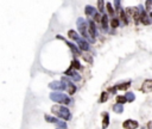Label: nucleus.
<instances>
[{
  "label": "nucleus",
  "mask_w": 152,
  "mask_h": 129,
  "mask_svg": "<svg viewBox=\"0 0 152 129\" xmlns=\"http://www.w3.org/2000/svg\"><path fill=\"white\" fill-rule=\"evenodd\" d=\"M50 99L56 102V103H61V104H70L71 103L70 98L67 95L62 93V92H58V91L52 92V93L50 95Z\"/></svg>",
  "instance_id": "2"
},
{
  "label": "nucleus",
  "mask_w": 152,
  "mask_h": 129,
  "mask_svg": "<svg viewBox=\"0 0 152 129\" xmlns=\"http://www.w3.org/2000/svg\"><path fill=\"white\" fill-rule=\"evenodd\" d=\"M117 102H118V104H124V103L127 102V99H126L125 96H118L117 97Z\"/></svg>",
  "instance_id": "24"
},
{
  "label": "nucleus",
  "mask_w": 152,
  "mask_h": 129,
  "mask_svg": "<svg viewBox=\"0 0 152 129\" xmlns=\"http://www.w3.org/2000/svg\"><path fill=\"white\" fill-rule=\"evenodd\" d=\"M77 44H79V48H80L81 50H84V51L89 50V44H88V42H86L84 40L80 38V40L77 41Z\"/></svg>",
  "instance_id": "13"
},
{
  "label": "nucleus",
  "mask_w": 152,
  "mask_h": 129,
  "mask_svg": "<svg viewBox=\"0 0 152 129\" xmlns=\"http://www.w3.org/2000/svg\"><path fill=\"white\" fill-rule=\"evenodd\" d=\"M86 14L87 16H95L96 12H95V9L91 6H86Z\"/></svg>",
  "instance_id": "19"
},
{
  "label": "nucleus",
  "mask_w": 152,
  "mask_h": 129,
  "mask_svg": "<svg viewBox=\"0 0 152 129\" xmlns=\"http://www.w3.org/2000/svg\"><path fill=\"white\" fill-rule=\"evenodd\" d=\"M106 6H107V11H108V13H109L110 16H113V14H114V10H113V7H112V4H110V3H107Z\"/></svg>",
  "instance_id": "26"
},
{
  "label": "nucleus",
  "mask_w": 152,
  "mask_h": 129,
  "mask_svg": "<svg viewBox=\"0 0 152 129\" xmlns=\"http://www.w3.org/2000/svg\"><path fill=\"white\" fill-rule=\"evenodd\" d=\"M88 31H89V37H91L93 41H95V33H96V29H95V25L91 21L88 22Z\"/></svg>",
  "instance_id": "12"
},
{
  "label": "nucleus",
  "mask_w": 152,
  "mask_h": 129,
  "mask_svg": "<svg viewBox=\"0 0 152 129\" xmlns=\"http://www.w3.org/2000/svg\"><path fill=\"white\" fill-rule=\"evenodd\" d=\"M103 5H105V3H103V1H98V7H99L100 12H102V11H103Z\"/></svg>",
  "instance_id": "28"
},
{
  "label": "nucleus",
  "mask_w": 152,
  "mask_h": 129,
  "mask_svg": "<svg viewBox=\"0 0 152 129\" xmlns=\"http://www.w3.org/2000/svg\"><path fill=\"white\" fill-rule=\"evenodd\" d=\"M109 124V116L107 113H103V121H102V129H106Z\"/></svg>",
  "instance_id": "16"
},
{
  "label": "nucleus",
  "mask_w": 152,
  "mask_h": 129,
  "mask_svg": "<svg viewBox=\"0 0 152 129\" xmlns=\"http://www.w3.org/2000/svg\"><path fill=\"white\" fill-rule=\"evenodd\" d=\"M140 22H141L143 24H145V25H147V24L151 23V21L148 19V17L146 16V12H145V11H143L141 14H140Z\"/></svg>",
  "instance_id": "14"
},
{
  "label": "nucleus",
  "mask_w": 152,
  "mask_h": 129,
  "mask_svg": "<svg viewBox=\"0 0 152 129\" xmlns=\"http://www.w3.org/2000/svg\"><path fill=\"white\" fill-rule=\"evenodd\" d=\"M51 111L52 114H55L60 120H65V121H69L71 118V114L69 111V109L65 108V106H62V105H53L51 108Z\"/></svg>",
  "instance_id": "1"
},
{
  "label": "nucleus",
  "mask_w": 152,
  "mask_h": 129,
  "mask_svg": "<svg viewBox=\"0 0 152 129\" xmlns=\"http://www.w3.org/2000/svg\"><path fill=\"white\" fill-rule=\"evenodd\" d=\"M44 118H45V121H46V122H49V123H52V124L57 125L60 129H67V124H65L62 120H60V118H56V117H52V116H49V115H45V116H44Z\"/></svg>",
  "instance_id": "5"
},
{
  "label": "nucleus",
  "mask_w": 152,
  "mask_h": 129,
  "mask_svg": "<svg viewBox=\"0 0 152 129\" xmlns=\"http://www.w3.org/2000/svg\"><path fill=\"white\" fill-rule=\"evenodd\" d=\"M110 25H112V28H118L119 26V19L118 18H113L112 22H110Z\"/></svg>",
  "instance_id": "25"
},
{
  "label": "nucleus",
  "mask_w": 152,
  "mask_h": 129,
  "mask_svg": "<svg viewBox=\"0 0 152 129\" xmlns=\"http://www.w3.org/2000/svg\"><path fill=\"white\" fill-rule=\"evenodd\" d=\"M77 26H79V30H80V32H81V35L83 36V37H87V38H89L91 42H94V41L89 37V35H88V32H87L88 25H87V23H86V21L83 19V18H79V19H77Z\"/></svg>",
  "instance_id": "3"
},
{
  "label": "nucleus",
  "mask_w": 152,
  "mask_h": 129,
  "mask_svg": "<svg viewBox=\"0 0 152 129\" xmlns=\"http://www.w3.org/2000/svg\"><path fill=\"white\" fill-rule=\"evenodd\" d=\"M62 81L64 83V84H67V88H68V92H69V95H74L75 92H76V87H75V85L68 79V78H62Z\"/></svg>",
  "instance_id": "10"
},
{
  "label": "nucleus",
  "mask_w": 152,
  "mask_h": 129,
  "mask_svg": "<svg viewBox=\"0 0 152 129\" xmlns=\"http://www.w3.org/2000/svg\"><path fill=\"white\" fill-rule=\"evenodd\" d=\"M141 92H144V93H150V92H152V79H148V80H145L141 85Z\"/></svg>",
  "instance_id": "8"
},
{
  "label": "nucleus",
  "mask_w": 152,
  "mask_h": 129,
  "mask_svg": "<svg viewBox=\"0 0 152 129\" xmlns=\"http://www.w3.org/2000/svg\"><path fill=\"white\" fill-rule=\"evenodd\" d=\"M70 67H71V68H75V69H80V68H81V63L79 62V60H76V59H75V60L71 61Z\"/></svg>",
  "instance_id": "20"
},
{
  "label": "nucleus",
  "mask_w": 152,
  "mask_h": 129,
  "mask_svg": "<svg viewBox=\"0 0 152 129\" xmlns=\"http://www.w3.org/2000/svg\"><path fill=\"white\" fill-rule=\"evenodd\" d=\"M94 18H95V22H96V23H101L102 17H100V14H99V13L95 14V16H94Z\"/></svg>",
  "instance_id": "27"
},
{
  "label": "nucleus",
  "mask_w": 152,
  "mask_h": 129,
  "mask_svg": "<svg viewBox=\"0 0 152 129\" xmlns=\"http://www.w3.org/2000/svg\"><path fill=\"white\" fill-rule=\"evenodd\" d=\"M148 128H150V129H152V122H150V123H148Z\"/></svg>",
  "instance_id": "30"
},
{
  "label": "nucleus",
  "mask_w": 152,
  "mask_h": 129,
  "mask_svg": "<svg viewBox=\"0 0 152 129\" xmlns=\"http://www.w3.org/2000/svg\"><path fill=\"white\" fill-rule=\"evenodd\" d=\"M122 127L125 129H137L139 127V123L137 121H133V120H126L122 123Z\"/></svg>",
  "instance_id": "7"
},
{
  "label": "nucleus",
  "mask_w": 152,
  "mask_h": 129,
  "mask_svg": "<svg viewBox=\"0 0 152 129\" xmlns=\"http://www.w3.org/2000/svg\"><path fill=\"white\" fill-rule=\"evenodd\" d=\"M65 74L69 76V77H70L72 80H75V81H80V80H81V76L77 72H75L74 68H71V67H70L68 71H65Z\"/></svg>",
  "instance_id": "9"
},
{
  "label": "nucleus",
  "mask_w": 152,
  "mask_h": 129,
  "mask_svg": "<svg viewBox=\"0 0 152 129\" xmlns=\"http://www.w3.org/2000/svg\"><path fill=\"white\" fill-rule=\"evenodd\" d=\"M126 14H127V17L133 18V21H134L136 24H138L140 22V14H139V11H138L137 7H128V9H126Z\"/></svg>",
  "instance_id": "4"
},
{
  "label": "nucleus",
  "mask_w": 152,
  "mask_h": 129,
  "mask_svg": "<svg viewBox=\"0 0 152 129\" xmlns=\"http://www.w3.org/2000/svg\"><path fill=\"white\" fill-rule=\"evenodd\" d=\"M57 129H60V128H57Z\"/></svg>",
  "instance_id": "31"
},
{
  "label": "nucleus",
  "mask_w": 152,
  "mask_h": 129,
  "mask_svg": "<svg viewBox=\"0 0 152 129\" xmlns=\"http://www.w3.org/2000/svg\"><path fill=\"white\" fill-rule=\"evenodd\" d=\"M68 36L71 38V40H74V41H76L77 42L79 40H80V36H79V33L76 32V31H74V30H70L69 32H68Z\"/></svg>",
  "instance_id": "15"
},
{
  "label": "nucleus",
  "mask_w": 152,
  "mask_h": 129,
  "mask_svg": "<svg viewBox=\"0 0 152 129\" xmlns=\"http://www.w3.org/2000/svg\"><path fill=\"white\" fill-rule=\"evenodd\" d=\"M126 99H127V102H133V100H134V95H133L132 93V92H127V93H126Z\"/></svg>",
  "instance_id": "22"
},
{
  "label": "nucleus",
  "mask_w": 152,
  "mask_h": 129,
  "mask_svg": "<svg viewBox=\"0 0 152 129\" xmlns=\"http://www.w3.org/2000/svg\"><path fill=\"white\" fill-rule=\"evenodd\" d=\"M107 99H108V93L107 92H102L101 97H100V103H105Z\"/></svg>",
  "instance_id": "23"
},
{
  "label": "nucleus",
  "mask_w": 152,
  "mask_h": 129,
  "mask_svg": "<svg viewBox=\"0 0 152 129\" xmlns=\"http://www.w3.org/2000/svg\"><path fill=\"white\" fill-rule=\"evenodd\" d=\"M65 43L69 46V48H70V49H71V50H72L75 54H80V49H77V48H76V46H74L72 43H70V42H67V41H65Z\"/></svg>",
  "instance_id": "21"
},
{
  "label": "nucleus",
  "mask_w": 152,
  "mask_h": 129,
  "mask_svg": "<svg viewBox=\"0 0 152 129\" xmlns=\"http://www.w3.org/2000/svg\"><path fill=\"white\" fill-rule=\"evenodd\" d=\"M151 5H152V1H146V9H147V10H150Z\"/></svg>",
  "instance_id": "29"
},
{
  "label": "nucleus",
  "mask_w": 152,
  "mask_h": 129,
  "mask_svg": "<svg viewBox=\"0 0 152 129\" xmlns=\"http://www.w3.org/2000/svg\"><path fill=\"white\" fill-rule=\"evenodd\" d=\"M113 110H114V113L121 114L124 111V106H122V104H115V105L113 106Z\"/></svg>",
  "instance_id": "18"
},
{
  "label": "nucleus",
  "mask_w": 152,
  "mask_h": 129,
  "mask_svg": "<svg viewBox=\"0 0 152 129\" xmlns=\"http://www.w3.org/2000/svg\"><path fill=\"white\" fill-rule=\"evenodd\" d=\"M49 87L52 88V90H56V91H63L67 88V85L63 83V81H52L49 84Z\"/></svg>",
  "instance_id": "6"
},
{
  "label": "nucleus",
  "mask_w": 152,
  "mask_h": 129,
  "mask_svg": "<svg viewBox=\"0 0 152 129\" xmlns=\"http://www.w3.org/2000/svg\"><path fill=\"white\" fill-rule=\"evenodd\" d=\"M131 86V81H126V83H122L120 85H117V86H114L113 88L109 90V92H112V93H114L117 90H127L128 87Z\"/></svg>",
  "instance_id": "11"
},
{
  "label": "nucleus",
  "mask_w": 152,
  "mask_h": 129,
  "mask_svg": "<svg viewBox=\"0 0 152 129\" xmlns=\"http://www.w3.org/2000/svg\"><path fill=\"white\" fill-rule=\"evenodd\" d=\"M101 24H102V30L107 31V28H108V18H107V16H102Z\"/></svg>",
  "instance_id": "17"
}]
</instances>
